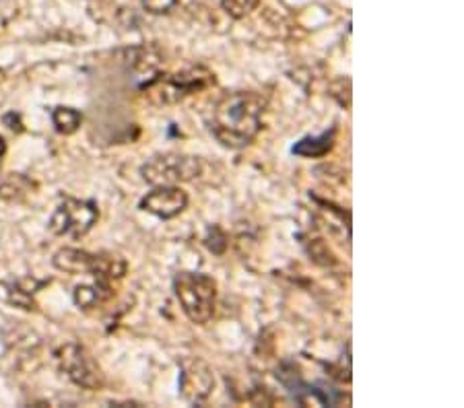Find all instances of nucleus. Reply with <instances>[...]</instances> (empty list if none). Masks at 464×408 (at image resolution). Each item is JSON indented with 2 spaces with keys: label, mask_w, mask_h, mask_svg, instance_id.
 Masks as SVG:
<instances>
[{
  "label": "nucleus",
  "mask_w": 464,
  "mask_h": 408,
  "mask_svg": "<svg viewBox=\"0 0 464 408\" xmlns=\"http://www.w3.org/2000/svg\"><path fill=\"white\" fill-rule=\"evenodd\" d=\"M267 97L256 91H229L213 103L209 130L227 148H244L262 130Z\"/></svg>",
  "instance_id": "nucleus-1"
},
{
  "label": "nucleus",
  "mask_w": 464,
  "mask_h": 408,
  "mask_svg": "<svg viewBox=\"0 0 464 408\" xmlns=\"http://www.w3.org/2000/svg\"><path fill=\"white\" fill-rule=\"evenodd\" d=\"M215 81H217L215 72L198 64V66H190L180 72L155 74L147 78V83L141 85V91L155 105H173V103L184 101L186 97L195 95L198 91L213 87Z\"/></svg>",
  "instance_id": "nucleus-2"
},
{
  "label": "nucleus",
  "mask_w": 464,
  "mask_h": 408,
  "mask_svg": "<svg viewBox=\"0 0 464 408\" xmlns=\"http://www.w3.org/2000/svg\"><path fill=\"white\" fill-rule=\"evenodd\" d=\"M173 293L192 324L204 326L211 322L217 305V283L209 274L180 270L173 276Z\"/></svg>",
  "instance_id": "nucleus-3"
},
{
  "label": "nucleus",
  "mask_w": 464,
  "mask_h": 408,
  "mask_svg": "<svg viewBox=\"0 0 464 408\" xmlns=\"http://www.w3.org/2000/svg\"><path fill=\"white\" fill-rule=\"evenodd\" d=\"M202 163L195 155L159 153L141 165V177L149 186H180L200 175Z\"/></svg>",
  "instance_id": "nucleus-4"
},
{
  "label": "nucleus",
  "mask_w": 464,
  "mask_h": 408,
  "mask_svg": "<svg viewBox=\"0 0 464 408\" xmlns=\"http://www.w3.org/2000/svg\"><path fill=\"white\" fill-rule=\"evenodd\" d=\"M98 218L99 209L93 200H79V198L66 196L54 211L48 229L54 235H66V238L79 240L93 229Z\"/></svg>",
  "instance_id": "nucleus-5"
},
{
  "label": "nucleus",
  "mask_w": 464,
  "mask_h": 408,
  "mask_svg": "<svg viewBox=\"0 0 464 408\" xmlns=\"http://www.w3.org/2000/svg\"><path fill=\"white\" fill-rule=\"evenodd\" d=\"M54 357L60 371L79 387L98 390L103 385V371L85 346L76 342H66L54 353Z\"/></svg>",
  "instance_id": "nucleus-6"
},
{
  "label": "nucleus",
  "mask_w": 464,
  "mask_h": 408,
  "mask_svg": "<svg viewBox=\"0 0 464 408\" xmlns=\"http://www.w3.org/2000/svg\"><path fill=\"white\" fill-rule=\"evenodd\" d=\"M215 387L213 369L200 359H186L180 365V392L182 396L192 402L202 404Z\"/></svg>",
  "instance_id": "nucleus-7"
},
{
  "label": "nucleus",
  "mask_w": 464,
  "mask_h": 408,
  "mask_svg": "<svg viewBox=\"0 0 464 408\" xmlns=\"http://www.w3.org/2000/svg\"><path fill=\"white\" fill-rule=\"evenodd\" d=\"M188 194L180 186H153V190L141 200L139 209L149 215L170 221L173 216L182 215L188 209Z\"/></svg>",
  "instance_id": "nucleus-8"
},
{
  "label": "nucleus",
  "mask_w": 464,
  "mask_h": 408,
  "mask_svg": "<svg viewBox=\"0 0 464 408\" xmlns=\"http://www.w3.org/2000/svg\"><path fill=\"white\" fill-rule=\"evenodd\" d=\"M54 266L66 274H83L93 270L95 264V254L85 252V250H76V247H62L54 254Z\"/></svg>",
  "instance_id": "nucleus-9"
},
{
  "label": "nucleus",
  "mask_w": 464,
  "mask_h": 408,
  "mask_svg": "<svg viewBox=\"0 0 464 408\" xmlns=\"http://www.w3.org/2000/svg\"><path fill=\"white\" fill-rule=\"evenodd\" d=\"M337 143V128H330L318 136H303L291 146V153L303 159H320L326 157Z\"/></svg>",
  "instance_id": "nucleus-10"
},
{
  "label": "nucleus",
  "mask_w": 464,
  "mask_h": 408,
  "mask_svg": "<svg viewBox=\"0 0 464 408\" xmlns=\"http://www.w3.org/2000/svg\"><path fill=\"white\" fill-rule=\"evenodd\" d=\"M126 270H128V264L122 256L99 252V254H95V264H93L91 274L95 276V281L112 283V281H120L126 274Z\"/></svg>",
  "instance_id": "nucleus-11"
},
{
  "label": "nucleus",
  "mask_w": 464,
  "mask_h": 408,
  "mask_svg": "<svg viewBox=\"0 0 464 408\" xmlns=\"http://www.w3.org/2000/svg\"><path fill=\"white\" fill-rule=\"evenodd\" d=\"M110 297H112V285L103 281H95L93 285H79L73 293L74 303L81 310H93L105 303Z\"/></svg>",
  "instance_id": "nucleus-12"
},
{
  "label": "nucleus",
  "mask_w": 464,
  "mask_h": 408,
  "mask_svg": "<svg viewBox=\"0 0 464 408\" xmlns=\"http://www.w3.org/2000/svg\"><path fill=\"white\" fill-rule=\"evenodd\" d=\"M52 122H54L56 132H60L64 136H71V134H74L81 128L83 114L79 110H74V107L58 105V107L52 110Z\"/></svg>",
  "instance_id": "nucleus-13"
},
{
  "label": "nucleus",
  "mask_w": 464,
  "mask_h": 408,
  "mask_svg": "<svg viewBox=\"0 0 464 408\" xmlns=\"http://www.w3.org/2000/svg\"><path fill=\"white\" fill-rule=\"evenodd\" d=\"M31 188H33V184L21 175V173H13L8 180H4L2 184H0V198L2 200H21L25 198L27 194L31 192Z\"/></svg>",
  "instance_id": "nucleus-14"
},
{
  "label": "nucleus",
  "mask_w": 464,
  "mask_h": 408,
  "mask_svg": "<svg viewBox=\"0 0 464 408\" xmlns=\"http://www.w3.org/2000/svg\"><path fill=\"white\" fill-rule=\"evenodd\" d=\"M124 60H128V66L130 69H141V71H155L157 69V64H159V56L157 54H153V49L149 48H130V49H124L122 52Z\"/></svg>",
  "instance_id": "nucleus-15"
},
{
  "label": "nucleus",
  "mask_w": 464,
  "mask_h": 408,
  "mask_svg": "<svg viewBox=\"0 0 464 408\" xmlns=\"http://www.w3.org/2000/svg\"><path fill=\"white\" fill-rule=\"evenodd\" d=\"M33 293H35V287H25V283H17V285H11L8 287V301L21 310H35V301H33Z\"/></svg>",
  "instance_id": "nucleus-16"
},
{
  "label": "nucleus",
  "mask_w": 464,
  "mask_h": 408,
  "mask_svg": "<svg viewBox=\"0 0 464 408\" xmlns=\"http://www.w3.org/2000/svg\"><path fill=\"white\" fill-rule=\"evenodd\" d=\"M260 0H221V8L231 19H244L258 8Z\"/></svg>",
  "instance_id": "nucleus-17"
},
{
  "label": "nucleus",
  "mask_w": 464,
  "mask_h": 408,
  "mask_svg": "<svg viewBox=\"0 0 464 408\" xmlns=\"http://www.w3.org/2000/svg\"><path fill=\"white\" fill-rule=\"evenodd\" d=\"M227 233L221 229L219 225H211L209 229H207V235H204V245H207V250L209 252H213L215 256H223L225 254V250H227Z\"/></svg>",
  "instance_id": "nucleus-18"
},
{
  "label": "nucleus",
  "mask_w": 464,
  "mask_h": 408,
  "mask_svg": "<svg viewBox=\"0 0 464 408\" xmlns=\"http://www.w3.org/2000/svg\"><path fill=\"white\" fill-rule=\"evenodd\" d=\"M178 2L180 0H143V8L151 15H168L178 6Z\"/></svg>",
  "instance_id": "nucleus-19"
},
{
  "label": "nucleus",
  "mask_w": 464,
  "mask_h": 408,
  "mask_svg": "<svg viewBox=\"0 0 464 408\" xmlns=\"http://www.w3.org/2000/svg\"><path fill=\"white\" fill-rule=\"evenodd\" d=\"M2 124H4L8 130H13V132H23V120H21V116L15 114V112L4 114V116H2Z\"/></svg>",
  "instance_id": "nucleus-20"
},
{
  "label": "nucleus",
  "mask_w": 464,
  "mask_h": 408,
  "mask_svg": "<svg viewBox=\"0 0 464 408\" xmlns=\"http://www.w3.org/2000/svg\"><path fill=\"white\" fill-rule=\"evenodd\" d=\"M4 153H6V143H4V139L0 136V159L4 157Z\"/></svg>",
  "instance_id": "nucleus-21"
}]
</instances>
